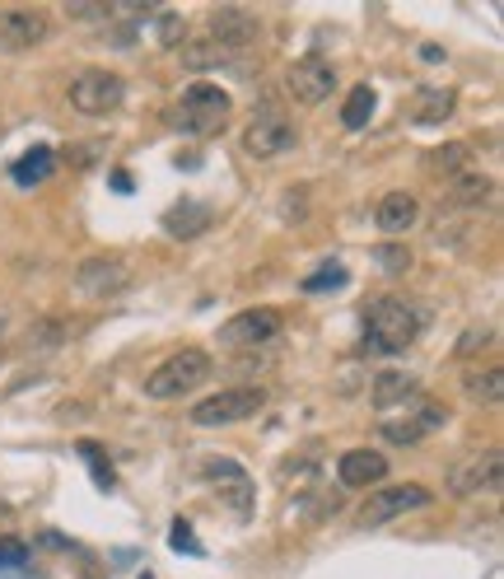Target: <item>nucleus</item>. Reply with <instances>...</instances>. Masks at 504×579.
<instances>
[{"mask_svg":"<svg viewBox=\"0 0 504 579\" xmlns=\"http://www.w3.org/2000/svg\"><path fill=\"white\" fill-rule=\"evenodd\" d=\"M51 20L43 10H0V51H28L47 43Z\"/></svg>","mask_w":504,"mask_h":579,"instance_id":"obj_13","label":"nucleus"},{"mask_svg":"<svg viewBox=\"0 0 504 579\" xmlns=\"http://www.w3.org/2000/svg\"><path fill=\"white\" fill-rule=\"evenodd\" d=\"M345 280H351V276H345L341 262H323L318 271H308V276L300 280V290H304V294H323V290H341Z\"/></svg>","mask_w":504,"mask_h":579,"instance_id":"obj_22","label":"nucleus"},{"mask_svg":"<svg viewBox=\"0 0 504 579\" xmlns=\"http://www.w3.org/2000/svg\"><path fill=\"white\" fill-rule=\"evenodd\" d=\"M131 286V267L121 257H90L75 267V290L90 294V300H108Z\"/></svg>","mask_w":504,"mask_h":579,"instance_id":"obj_10","label":"nucleus"},{"mask_svg":"<svg viewBox=\"0 0 504 579\" xmlns=\"http://www.w3.org/2000/svg\"><path fill=\"white\" fill-rule=\"evenodd\" d=\"M28 575V547L20 537H0V579Z\"/></svg>","mask_w":504,"mask_h":579,"instance_id":"obj_26","label":"nucleus"},{"mask_svg":"<svg viewBox=\"0 0 504 579\" xmlns=\"http://www.w3.org/2000/svg\"><path fill=\"white\" fill-rule=\"evenodd\" d=\"M285 90L300 99V103H323L327 94L337 90V70L332 61H323V57H304V61H294L290 66V76H285Z\"/></svg>","mask_w":504,"mask_h":579,"instance_id":"obj_12","label":"nucleus"},{"mask_svg":"<svg viewBox=\"0 0 504 579\" xmlns=\"http://www.w3.org/2000/svg\"><path fill=\"white\" fill-rule=\"evenodd\" d=\"M257 33H262V24H257V14L243 10V5H220V10H211V20H206V38H211L220 51H230V57L257 47Z\"/></svg>","mask_w":504,"mask_h":579,"instance_id":"obj_6","label":"nucleus"},{"mask_svg":"<svg viewBox=\"0 0 504 579\" xmlns=\"http://www.w3.org/2000/svg\"><path fill=\"white\" fill-rule=\"evenodd\" d=\"M495 197V183L491 178H477V173H467V178L454 183V201L458 206H485Z\"/></svg>","mask_w":504,"mask_h":579,"instance_id":"obj_23","label":"nucleus"},{"mask_svg":"<svg viewBox=\"0 0 504 579\" xmlns=\"http://www.w3.org/2000/svg\"><path fill=\"white\" fill-rule=\"evenodd\" d=\"M28 346L33 350H57L61 346V323H38L28 332Z\"/></svg>","mask_w":504,"mask_h":579,"instance_id":"obj_29","label":"nucleus"},{"mask_svg":"<svg viewBox=\"0 0 504 579\" xmlns=\"http://www.w3.org/2000/svg\"><path fill=\"white\" fill-rule=\"evenodd\" d=\"M434 496L425 486H388V490H370V500H364L360 510V529H378V523H388L397 514H411V510H425Z\"/></svg>","mask_w":504,"mask_h":579,"instance_id":"obj_8","label":"nucleus"},{"mask_svg":"<svg viewBox=\"0 0 504 579\" xmlns=\"http://www.w3.org/2000/svg\"><path fill=\"white\" fill-rule=\"evenodd\" d=\"M234 113V99L220 90V84H187L183 90V103H178V113H173V121L187 131V136H215L224 131V121H230Z\"/></svg>","mask_w":504,"mask_h":579,"instance_id":"obj_3","label":"nucleus"},{"mask_svg":"<svg viewBox=\"0 0 504 579\" xmlns=\"http://www.w3.org/2000/svg\"><path fill=\"white\" fill-rule=\"evenodd\" d=\"M141 579H154V575H150V570H145V575H141Z\"/></svg>","mask_w":504,"mask_h":579,"instance_id":"obj_32","label":"nucleus"},{"mask_svg":"<svg viewBox=\"0 0 504 579\" xmlns=\"http://www.w3.org/2000/svg\"><path fill=\"white\" fill-rule=\"evenodd\" d=\"M168 547H173V552H187V556H206V547H201L197 533H192V523H183V519H173V529H168Z\"/></svg>","mask_w":504,"mask_h":579,"instance_id":"obj_27","label":"nucleus"},{"mask_svg":"<svg viewBox=\"0 0 504 579\" xmlns=\"http://www.w3.org/2000/svg\"><path fill=\"white\" fill-rule=\"evenodd\" d=\"M300 146V131H294V121H285L281 113H257L248 121V131H243V150L253 154V160H281Z\"/></svg>","mask_w":504,"mask_h":579,"instance_id":"obj_7","label":"nucleus"},{"mask_svg":"<svg viewBox=\"0 0 504 579\" xmlns=\"http://www.w3.org/2000/svg\"><path fill=\"white\" fill-rule=\"evenodd\" d=\"M121 99H127V80L113 70H80L71 80V108L84 117H108L121 108Z\"/></svg>","mask_w":504,"mask_h":579,"instance_id":"obj_4","label":"nucleus"},{"mask_svg":"<svg viewBox=\"0 0 504 579\" xmlns=\"http://www.w3.org/2000/svg\"><path fill=\"white\" fill-rule=\"evenodd\" d=\"M374 220H378V230H384V234H407L411 224L421 220V201H415L411 192H388V197L378 201Z\"/></svg>","mask_w":504,"mask_h":579,"instance_id":"obj_16","label":"nucleus"},{"mask_svg":"<svg viewBox=\"0 0 504 579\" xmlns=\"http://www.w3.org/2000/svg\"><path fill=\"white\" fill-rule=\"evenodd\" d=\"M276 337H281V313L276 309H243L220 327V341L234 346V350L262 346V341H276Z\"/></svg>","mask_w":504,"mask_h":579,"instance_id":"obj_9","label":"nucleus"},{"mask_svg":"<svg viewBox=\"0 0 504 579\" xmlns=\"http://www.w3.org/2000/svg\"><path fill=\"white\" fill-rule=\"evenodd\" d=\"M206 379H211V356L197 350V346H187V350H178V356H168L164 364H154L141 389L154 402H173V397L192 393L197 383H206Z\"/></svg>","mask_w":504,"mask_h":579,"instance_id":"obj_2","label":"nucleus"},{"mask_svg":"<svg viewBox=\"0 0 504 579\" xmlns=\"http://www.w3.org/2000/svg\"><path fill=\"white\" fill-rule=\"evenodd\" d=\"M374 262H384V271H407V267H411V253L384 243V248H374Z\"/></svg>","mask_w":504,"mask_h":579,"instance_id":"obj_30","label":"nucleus"},{"mask_svg":"<svg viewBox=\"0 0 504 579\" xmlns=\"http://www.w3.org/2000/svg\"><path fill=\"white\" fill-rule=\"evenodd\" d=\"M439 169H462L467 164V146H448V150H439V160H434Z\"/></svg>","mask_w":504,"mask_h":579,"instance_id":"obj_31","label":"nucleus"},{"mask_svg":"<svg viewBox=\"0 0 504 579\" xmlns=\"http://www.w3.org/2000/svg\"><path fill=\"white\" fill-rule=\"evenodd\" d=\"M374 108H378V94L370 90V84H355V90H351V99H345V108H341L345 131H364V127H370Z\"/></svg>","mask_w":504,"mask_h":579,"instance_id":"obj_18","label":"nucleus"},{"mask_svg":"<svg viewBox=\"0 0 504 579\" xmlns=\"http://www.w3.org/2000/svg\"><path fill=\"white\" fill-rule=\"evenodd\" d=\"M51 164H57V160H51V150H47V146H38V150H28V154H24V160H20V164H14V169H10V178H14V183H20V187H33V183H47V178H51Z\"/></svg>","mask_w":504,"mask_h":579,"instance_id":"obj_19","label":"nucleus"},{"mask_svg":"<svg viewBox=\"0 0 504 579\" xmlns=\"http://www.w3.org/2000/svg\"><path fill=\"white\" fill-rule=\"evenodd\" d=\"M267 407V393L262 389H224V393H211L206 402L192 407V426L201 430H215V426H234V420H248Z\"/></svg>","mask_w":504,"mask_h":579,"instance_id":"obj_5","label":"nucleus"},{"mask_svg":"<svg viewBox=\"0 0 504 579\" xmlns=\"http://www.w3.org/2000/svg\"><path fill=\"white\" fill-rule=\"evenodd\" d=\"M388 477V459L374 449H351L337 459V482L341 486H378Z\"/></svg>","mask_w":504,"mask_h":579,"instance_id":"obj_14","label":"nucleus"},{"mask_svg":"<svg viewBox=\"0 0 504 579\" xmlns=\"http://www.w3.org/2000/svg\"><path fill=\"white\" fill-rule=\"evenodd\" d=\"M425 313L415 309L411 300H378L370 309V323H364V350L370 356H402V350L421 337Z\"/></svg>","mask_w":504,"mask_h":579,"instance_id":"obj_1","label":"nucleus"},{"mask_svg":"<svg viewBox=\"0 0 504 579\" xmlns=\"http://www.w3.org/2000/svg\"><path fill=\"white\" fill-rule=\"evenodd\" d=\"M80 459H84V463H90V467H94V482H98L103 490H113V486H117V477H113V467H108V463H103V449H98V444H90V440H84V444H80Z\"/></svg>","mask_w":504,"mask_h":579,"instance_id":"obj_28","label":"nucleus"},{"mask_svg":"<svg viewBox=\"0 0 504 579\" xmlns=\"http://www.w3.org/2000/svg\"><path fill=\"white\" fill-rule=\"evenodd\" d=\"M183 61L192 70H211V66H224L234 57H230V51H220L211 38H192V43H183Z\"/></svg>","mask_w":504,"mask_h":579,"instance_id":"obj_21","label":"nucleus"},{"mask_svg":"<svg viewBox=\"0 0 504 579\" xmlns=\"http://www.w3.org/2000/svg\"><path fill=\"white\" fill-rule=\"evenodd\" d=\"M206 477L230 482V486H220V496L234 505V514H238V519H248V514H253V482H248V472H243L238 463H230V459L206 463Z\"/></svg>","mask_w":504,"mask_h":579,"instance_id":"obj_15","label":"nucleus"},{"mask_svg":"<svg viewBox=\"0 0 504 579\" xmlns=\"http://www.w3.org/2000/svg\"><path fill=\"white\" fill-rule=\"evenodd\" d=\"M211 224H215V210L201 206V201H183V206H173L164 216V230L173 239H197L201 230H211Z\"/></svg>","mask_w":504,"mask_h":579,"instance_id":"obj_17","label":"nucleus"},{"mask_svg":"<svg viewBox=\"0 0 504 579\" xmlns=\"http://www.w3.org/2000/svg\"><path fill=\"white\" fill-rule=\"evenodd\" d=\"M504 482V459H500V449H485V453H472L467 463L454 467V477H448V486L458 490V496H495Z\"/></svg>","mask_w":504,"mask_h":579,"instance_id":"obj_11","label":"nucleus"},{"mask_svg":"<svg viewBox=\"0 0 504 579\" xmlns=\"http://www.w3.org/2000/svg\"><path fill=\"white\" fill-rule=\"evenodd\" d=\"M448 113H454V94L448 90H425L421 103H415V121H425V127L430 121H444Z\"/></svg>","mask_w":504,"mask_h":579,"instance_id":"obj_25","label":"nucleus"},{"mask_svg":"<svg viewBox=\"0 0 504 579\" xmlns=\"http://www.w3.org/2000/svg\"><path fill=\"white\" fill-rule=\"evenodd\" d=\"M467 397H472V402H485V407H495V402L504 397V374H500V370L472 374V379H467Z\"/></svg>","mask_w":504,"mask_h":579,"instance_id":"obj_24","label":"nucleus"},{"mask_svg":"<svg viewBox=\"0 0 504 579\" xmlns=\"http://www.w3.org/2000/svg\"><path fill=\"white\" fill-rule=\"evenodd\" d=\"M407 397H415V379L411 374H384L374 383V407L378 412H388V407H397V402H407Z\"/></svg>","mask_w":504,"mask_h":579,"instance_id":"obj_20","label":"nucleus"}]
</instances>
